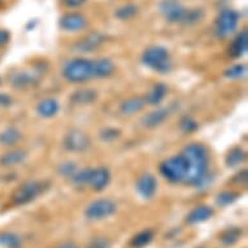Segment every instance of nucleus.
Listing matches in <instances>:
<instances>
[{"instance_id":"f257e3e1","label":"nucleus","mask_w":248,"mask_h":248,"mask_svg":"<svg viewBox=\"0 0 248 248\" xmlns=\"http://www.w3.org/2000/svg\"><path fill=\"white\" fill-rule=\"evenodd\" d=\"M181 154L187 161V173L183 183L199 187L208 179L209 151L203 143L192 142L185 147Z\"/></svg>"},{"instance_id":"f03ea898","label":"nucleus","mask_w":248,"mask_h":248,"mask_svg":"<svg viewBox=\"0 0 248 248\" xmlns=\"http://www.w3.org/2000/svg\"><path fill=\"white\" fill-rule=\"evenodd\" d=\"M142 62L148 69L159 74H168L171 70L170 53L163 46H150L142 53Z\"/></svg>"},{"instance_id":"7ed1b4c3","label":"nucleus","mask_w":248,"mask_h":248,"mask_svg":"<svg viewBox=\"0 0 248 248\" xmlns=\"http://www.w3.org/2000/svg\"><path fill=\"white\" fill-rule=\"evenodd\" d=\"M62 77L70 83H83L93 78V60L74 57L62 66Z\"/></svg>"},{"instance_id":"20e7f679","label":"nucleus","mask_w":248,"mask_h":248,"mask_svg":"<svg viewBox=\"0 0 248 248\" xmlns=\"http://www.w3.org/2000/svg\"><path fill=\"white\" fill-rule=\"evenodd\" d=\"M46 188H48L46 182L29 179V181L24 182L22 185H20L13 191L12 196H11V200H12V203L15 205H17V207L26 205V204L31 203L35 199H38L46 191Z\"/></svg>"},{"instance_id":"39448f33","label":"nucleus","mask_w":248,"mask_h":248,"mask_svg":"<svg viewBox=\"0 0 248 248\" xmlns=\"http://www.w3.org/2000/svg\"><path fill=\"white\" fill-rule=\"evenodd\" d=\"M160 173L170 183H183L187 173V161L182 154L171 156L160 164Z\"/></svg>"},{"instance_id":"423d86ee","label":"nucleus","mask_w":248,"mask_h":248,"mask_svg":"<svg viewBox=\"0 0 248 248\" xmlns=\"http://www.w3.org/2000/svg\"><path fill=\"white\" fill-rule=\"evenodd\" d=\"M117 212V204L109 198H100V199L93 200L91 203L85 208L86 220L93 222H100V221L108 220L109 217Z\"/></svg>"},{"instance_id":"0eeeda50","label":"nucleus","mask_w":248,"mask_h":248,"mask_svg":"<svg viewBox=\"0 0 248 248\" xmlns=\"http://www.w3.org/2000/svg\"><path fill=\"white\" fill-rule=\"evenodd\" d=\"M239 13L234 9H224L221 11L220 15L217 16L215 21V34L217 38L230 37L232 34L235 33L236 28L239 25Z\"/></svg>"},{"instance_id":"6e6552de","label":"nucleus","mask_w":248,"mask_h":248,"mask_svg":"<svg viewBox=\"0 0 248 248\" xmlns=\"http://www.w3.org/2000/svg\"><path fill=\"white\" fill-rule=\"evenodd\" d=\"M62 147L68 152L82 154V152H86L91 147V139H90L89 134L81 130V129H72L64 137Z\"/></svg>"},{"instance_id":"1a4fd4ad","label":"nucleus","mask_w":248,"mask_h":248,"mask_svg":"<svg viewBox=\"0 0 248 248\" xmlns=\"http://www.w3.org/2000/svg\"><path fill=\"white\" fill-rule=\"evenodd\" d=\"M159 12L169 24H182L187 8L179 0H161L159 3Z\"/></svg>"},{"instance_id":"9d476101","label":"nucleus","mask_w":248,"mask_h":248,"mask_svg":"<svg viewBox=\"0 0 248 248\" xmlns=\"http://www.w3.org/2000/svg\"><path fill=\"white\" fill-rule=\"evenodd\" d=\"M59 26L65 33H78V31H82V30L87 29V26H89V20L82 13L69 12L60 17Z\"/></svg>"},{"instance_id":"9b49d317","label":"nucleus","mask_w":248,"mask_h":248,"mask_svg":"<svg viewBox=\"0 0 248 248\" xmlns=\"http://www.w3.org/2000/svg\"><path fill=\"white\" fill-rule=\"evenodd\" d=\"M157 187H159L157 179L151 173H143L142 175H139L135 182V190L144 200L154 199L157 192Z\"/></svg>"},{"instance_id":"f8f14e48","label":"nucleus","mask_w":248,"mask_h":248,"mask_svg":"<svg viewBox=\"0 0 248 248\" xmlns=\"http://www.w3.org/2000/svg\"><path fill=\"white\" fill-rule=\"evenodd\" d=\"M106 42V37L99 31L89 33L85 38H82L73 46V49L78 53H91L98 49Z\"/></svg>"},{"instance_id":"ddd939ff","label":"nucleus","mask_w":248,"mask_h":248,"mask_svg":"<svg viewBox=\"0 0 248 248\" xmlns=\"http://www.w3.org/2000/svg\"><path fill=\"white\" fill-rule=\"evenodd\" d=\"M110 175L109 169L107 167H98L93 168L91 171V177H90L89 186L91 190L95 192H102L104 191L110 183Z\"/></svg>"},{"instance_id":"4468645a","label":"nucleus","mask_w":248,"mask_h":248,"mask_svg":"<svg viewBox=\"0 0 248 248\" xmlns=\"http://www.w3.org/2000/svg\"><path fill=\"white\" fill-rule=\"evenodd\" d=\"M28 154L26 151L21 150V148H9L5 151L4 154L0 155V168H13L20 165L26 160Z\"/></svg>"},{"instance_id":"2eb2a0df","label":"nucleus","mask_w":248,"mask_h":248,"mask_svg":"<svg viewBox=\"0 0 248 248\" xmlns=\"http://www.w3.org/2000/svg\"><path fill=\"white\" fill-rule=\"evenodd\" d=\"M116 65L108 57H99L93 60V78H108L114 73Z\"/></svg>"},{"instance_id":"dca6fc26","label":"nucleus","mask_w":248,"mask_h":248,"mask_svg":"<svg viewBox=\"0 0 248 248\" xmlns=\"http://www.w3.org/2000/svg\"><path fill=\"white\" fill-rule=\"evenodd\" d=\"M248 51V30L243 29L238 35H236L229 47V55L234 59H239L244 56Z\"/></svg>"},{"instance_id":"f3484780","label":"nucleus","mask_w":248,"mask_h":248,"mask_svg":"<svg viewBox=\"0 0 248 248\" xmlns=\"http://www.w3.org/2000/svg\"><path fill=\"white\" fill-rule=\"evenodd\" d=\"M169 116V110L167 108H157V109L152 110L150 113H147L144 117L142 118L143 127H147V129H155V127H159L161 124L165 122V120Z\"/></svg>"},{"instance_id":"a211bd4d","label":"nucleus","mask_w":248,"mask_h":248,"mask_svg":"<svg viewBox=\"0 0 248 248\" xmlns=\"http://www.w3.org/2000/svg\"><path fill=\"white\" fill-rule=\"evenodd\" d=\"M146 106V100L143 96H131L121 103L120 112L124 116H134L137 113H140Z\"/></svg>"},{"instance_id":"6ab92c4d","label":"nucleus","mask_w":248,"mask_h":248,"mask_svg":"<svg viewBox=\"0 0 248 248\" xmlns=\"http://www.w3.org/2000/svg\"><path fill=\"white\" fill-rule=\"evenodd\" d=\"M213 216V208L209 205H198L192 209L186 217V222L188 225L203 224L205 221L211 220Z\"/></svg>"},{"instance_id":"aec40b11","label":"nucleus","mask_w":248,"mask_h":248,"mask_svg":"<svg viewBox=\"0 0 248 248\" xmlns=\"http://www.w3.org/2000/svg\"><path fill=\"white\" fill-rule=\"evenodd\" d=\"M22 139V133L16 126H8L0 131V146L5 148L16 147Z\"/></svg>"},{"instance_id":"412c9836","label":"nucleus","mask_w":248,"mask_h":248,"mask_svg":"<svg viewBox=\"0 0 248 248\" xmlns=\"http://www.w3.org/2000/svg\"><path fill=\"white\" fill-rule=\"evenodd\" d=\"M167 94L168 86L165 85V83H163V82L156 83V85L151 87L150 91H148L146 96H144L146 104H148V106H159L160 103L165 99Z\"/></svg>"},{"instance_id":"4be33fe9","label":"nucleus","mask_w":248,"mask_h":248,"mask_svg":"<svg viewBox=\"0 0 248 248\" xmlns=\"http://www.w3.org/2000/svg\"><path fill=\"white\" fill-rule=\"evenodd\" d=\"M98 99V93L93 89L77 90L70 96V102L76 106H90Z\"/></svg>"},{"instance_id":"5701e85b","label":"nucleus","mask_w":248,"mask_h":248,"mask_svg":"<svg viewBox=\"0 0 248 248\" xmlns=\"http://www.w3.org/2000/svg\"><path fill=\"white\" fill-rule=\"evenodd\" d=\"M60 106L56 99L46 98L39 102L37 106V113L41 116L42 118H52L59 113Z\"/></svg>"},{"instance_id":"b1692460","label":"nucleus","mask_w":248,"mask_h":248,"mask_svg":"<svg viewBox=\"0 0 248 248\" xmlns=\"http://www.w3.org/2000/svg\"><path fill=\"white\" fill-rule=\"evenodd\" d=\"M247 159V154L243 148L240 147H234L229 151V154L225 157V164L228 168H236L242 165Z\"/></svg>"},{"instance_id":"393cba45","label":"nucleus","mask_w":248,"mask_h":248,"mask_svg":"<svg viewBox=\"0 0 248 248\" xmlns=\"http://www.w3.org/2000/svg\"><path fill=\"white\" fill-rule=\"evenodd\" d=\"M155 238V232L152 229H144L142 232H139L137 235L133 236V239H131L130 244L131 247L134 248H144L146 246L154 240Z\"/></svg>"},{"instance_id":"a878e982","label":"nucleus","mask_w":248,"mask_h":248,"mask_svg":"<svg viewBox=\"0 0 248 248\" xmlns=\"http://www.w3.org/2000/svg\"><path fill=\"white\" fill-rule=\"evenodd\" d=\"M11 86L15 89H25L28 86H31L34 82L33 74H29L28 72H20V73H15L11 76Z\"/></svg>"},{"instance_id":"bb28decb","label":"nucleus","mask_w":248,"mask_h":248,"mask_svg":"<svg viewBox=\"0 0 248 248\" xmlns=\"http://www.w3.org/2000/svg\"><path fill=\"white\" fill-rule=\"evenodd\" d=\"M242 234L243 232L240 228H229L220 234V242L224 246H234L236 242H239Z\"/></svg>"},{"instance_id":"cd10ccee","label":"nucleus","mask_w":248,"mask_h":248,"mask_svg":"<svg viewBox=\"0 0 248 248\" xmlns=\"http://www.w3.org/2000/svg\"><path fill=\"white\" fill-rule=\"evenodd\" d=\"M138 12H139L138 5L133 4V3H127V4L121 5L120 8L116 9L114 16L117 17L118 20L127 21V20H131L133 17L137 16Z\"/></svg>"},{"instance_id":"c85d7f7f","label":"nucleus","mask_w":248,"mask_h":248,"mask_svg":"<svg viewBox=\"0 0 248 248\" xmlns=\"http://www.w3.org/2000/svg\"><path fill=\"white\" fill-rule=\"evenodd\" d=\"M91 171H93V168L78 169V170L76 171L72 177H70V179H72V182H73L74 186H77V187H86V186H89Z\"/></svg>"},{"instance_id":"c756f323","label":"nucleus","mask_w":248,"mask_h":248,"mask_svg":"<svg viewBox=\"0 0 248 248\" xmlns=\"http://www.w3.org/2000/svg\"><path fill=\"white\" fill-rule=\"evenodd\" d=\"M21 238L16 232H0V247L17 248L20 247Z\"/></svg>"},{"instance_id":"7c9ffc66","label":"nucleus","mask_w":248,"mask_h":248,"mask_svg":"<svg viewBox=\"0 0 248 248\" xmlns=\"http://www.w3.org/2000/svg\"><path fill=\"white\" fill-rule=\"evenodd\" d=\"M239 198V194L235 191H221L220 194H217L216 196V203L217 205H220V207H228L230 204H232L235 200H238Z\"/></svg>"},{"instance_id":"2f4dec72","label":"nucleus","mask_w":248,"mask_h":248,"mask_svg":"<svg viewBox=\"0 0 248 248\" xmlns=\"http://www.w3.org/2000/svg\"><path fill=\"white\" fill-rule=\"evenodd\" d=\"M204 16H205V12H204L203 8L187 9V13H186V17H185L182 24L191 26V25H195L198 22H200L204 18Z\"/></svg>"},{"instance_id":"473e14b6","label":"nucleus","mask_w":248,"mask_h":248,"mask_svg":"<svg viewBox=\"0 0 248 248\" xmlns=\"http://www.w3.org/2000/svg\"><path fill=\"white\" fill-rule=\"evenodd\" d=\"M247 74V65L246 64H235L225 70V77L229 79H239Z\"/></svg>"},{"instance_id":"72a5a7b5","label":"nucleus","mask_w":248,"mask_h":248,"mask_svg":"<svg viewBox=\"0 0 248 248\" xmlns=\"http://www.w3.org/2000/svg\"><path fill=\"white\" fill-rule=\"evenodd\" d=\"M198 127H199V124L194 120L190 116H185V117L181 118V121H179V129L183 131V133H186V134H190V133H194L195 130H198Z\"/></svg>"},{"instance_id":"f704fd0d","label":"nucleus","mask_w":248,"mask_h":248,"mask_svg":"<svg viewBox=\"0 0 248 248\" xmlns=\"http://www.w3.org/2000/svg\"><path fill=\"white\" fill-rule=\"evenodd\" d=\"M77 170V164L73 163V161H64V163L60 164L59 168H57V173L61 177H65V178H70Z\"/></svg>"},{"instance_id":"c9c22d12","label":"nucleus","mask_w":248,"mask_h":248,"mask_svg":"<svg viewBox=\"0 0 248 248\" xmlns=\"http://www.w3.org/2000/svg\"><path fill=\"white\" fill-rule=\"evenodd\" d=\"M120 135H121V131L116 129V127H106V129H103L100 131V134H99V138L102 139L103 142H114L116 139L120 138Z\"/></svg>"},{"instance_id":"e433bc0d","label":"nucleus","mask_w":248,"mask_h":248,"mask_svg":"<svg viewBox=\"0 0 248 248\" xmlns=\"http://www.w3.org/2000/svg\"><path fill=\"white\" fill-rule=\"evenodd\" d=\"M86 248H112V244L106 236H99V238H94L91 240Z\"/></svg>"},{"instance_id":"4c0bfd02","label":"nucleus","mask_w":248,"mask_h":248,"mask_svg":"<svg viewBox=\"0 0 248 248\" xmlns=\"http://www.w3.org/2000/svg\"><path fill=\"white\" fill-rule=\"evenodd\" d=\"M13 104V98L7 93H0V108H9Z\"/></svg>"},{"instance_id":"58836bf2","label":"nucleus","mask_w":248,"mask_h":248,"mask_svg":"<svg viewBox=\"0 0 248 248\" xmlns=\"http://www.w3.org/2000/svg\"><path fill=\"white\" fill-rule=\"evenodd\" d=\"M9 41H11V33L8 30L0 28V48H3L8 45Z\"/></svg>"},{"instance_id":"ea45409f","label":"nucleus","mask_w":248,"mask_h":248,"mask_svg":"<svg viewBox=\"0 0 248 248\" xmlns=\"http://www.w3.org/2000/svg\"><path fill=\"white\" fill-rule=\"evenodd\" d=\"M86 1H87V0H62L64 5L72 9L79 8V7H82L83 4H86Z\"/></svg>"},{"instance_id":"a19ab883","label":"nucleus","mask_w":248,"mask_h":248,"mask_svg":"<svg viewBox=\"0 0 248 248\" xmlns=\"http://www.w3.org/2000/svg\"><path fill=\"white\" fill-rule=\"evenodd\" d=\"M56 248H79L77 244L72 243V242H65V243L60 244V246H57Z\"/></svg>"},{"instance_id":"79ce46f5","label":"nucleus","mask_w":248,"mask_h":248,"mask_svg":"<svg viewBox=\"0 0 248 248\" xmlns=\"http://www.w3.org/2000/svg\"><path fill=\"white\" fill-rule=\"evenodd\" d=\"M1 4H3V0H0V7H1Z\"/></svg>"},{"instance_id":"37998d69","label":"nucleus","mask_w":248,"mask_h":248,"mask_svg":"<svg viewBox=\"0 0 248 248\" xmlns=\"http://www.w3.org/2000/svg\"><path fill=\"white\" fill-rule=\"evenodd\" d=\"M0 83H1V78H0Z\"/></svg>"}]
</instances>
